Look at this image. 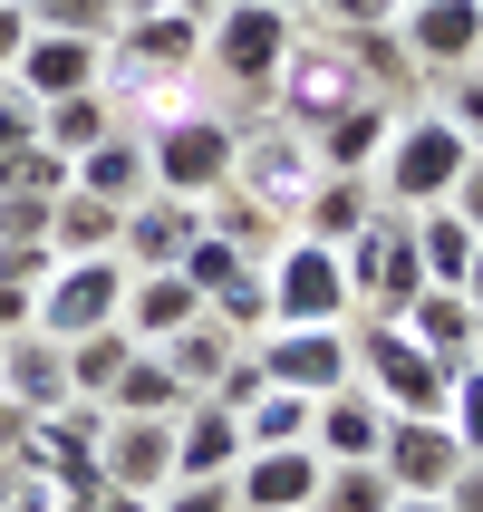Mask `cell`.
<instances>
[{
	"label": "cell",
	"instance_id": "cell-1",
	"mask_svg": "<svg viewBox=\"0 0 483 512\" xmlns=\"http://www.w3.org/2000/svg\"><path fill=\"white\" fill-rule=\"evenodd\" d=\"M290 39H300V10H281V0H223V10L203 20V68H213L232 97L271 107V78H281Z\"/></svg>",
	"mask_w": 483,
	"mask_h": 512
},
{
	"label": "cell",
	"instance_id": "cell-2",
	"mask_svg": "<svg viewBox=\"0 0 483 512\" xmlns=\"http://www.w3.org/2000/svg\"><path fill=\"white\" fill-rule=\"evenodd\" d=\"M464 165H474V136L435 107V116H397V136H387V155H377L368 184H377V203H387V213H426V203L455 194Z\"/></svg>",
	"mask_w": 483,
	"mask_h": 512
},
{
	"label": "cell",
	"instance_id": "cell-3",
	"mask_svg": "<svg viewBox=\"0 0 483 512\" xmlns=\"http://www.w3.org/2000/svg\"><path fill=\"white\" fill-rule=\"evenodd\" d=\"M348 348H358V387H368L387 416H445V397H455V368H445V358H426V348L406 339L397 319L358 310V319H348Z\"/></svg>",
	"mask_w": 483,
	"mask_h": 512
},
{
	"label": "cell",
	"instance_id": "cell-4",
	"mask_svg": "<svg viewBox=\"0 0 483 512\" xmlns=\"http://www.w3.org/2000/svg\"><path fill=\"white\" fill-rule=\"evenodd\" d=\"M232 155H242V126H232L223 107H174L155 116V136H145V174H155V194H223L232 184Z\"/></svg>",
	"mask_w": 483,
	"mask_h": 512
},
{
	"label": "cell",
	"instance_id": "cell-5",
	"mask_svg": "<svg viewBox=\"0 0 483 512\" xmlns=\"http://www.w3.org/2000/svg\"><path fill=\"white\" fill-rule=\"evenodd\" d=\"M261 290H271V329H339V319H358L339 252L310 242V232H290L281 252L261 261Z\"/></svg>",
	"mask_w": 483,
	"mask_h": 512
},
{
	"label": "cell",
	"instance_id": "cell-6",
	"mask_svg": "<svg viewBox=\"0 0 483 512\" xmlns=\"http://www.w3.org/2000/svg\"><path fill=\"white\" fill-rule=\"evenodd\" d=\"M116 310H126V261H116V252L58 261L49 281L29 290V329H49L58 348H68V339H97V329H116Z\"/></svg>",
	"mask_w": 483,
	"mask_h": 512
},
{
	"label": "cell",
	"instance_id": "cell-7",
	"mask_svg": "<svg viewBox=\"0 0 483 512\" xmlns=\"http://www.w3.org/2000/svg\"><path fill=\"white\" fill-rule=\"evenodd\" d=\"M339 271H348V300L377 319H406V300L426 290V261H416V232H406V213H387L377 203L368 232L358 242H339Z\"/></svg>",
	"mask_w": 483,
	"mask_h": 512
},
{
	"label": "cell",
	"instance_id": "cell-8",
	"mask_svg": "<svg viewBox=\"0 0 483 512\" xmlns=\"http://www.w3.org/2000/svg\"><path fill=\"white\" fill-rule=\"evenodd\" d=\"M232 184H242L271 223H300V203L319 194V145L300 136V126H281V116H261L252 136H242V155H232Z\"/></svg>",
	"mask_w": 483,
	"mask_h": 512
},
{
	"label": "cell",
	"instance_id": "cell-9",
	"mask_svg": "<svg viewBox=\"0 0 483 512\" xmlns=\"http://www.w3.org/2000/svg\"><path fill=\"white\" fill-rule=\"evenodd\" d=\"M348 97H377V87H358V68L339 58V39H329V29H300V39H290V58H281V78H271V116H281V126H300V136H319Z\"/></svg>",
	"mask_w": 483,
	"mask_h": 512
},
{
	"label": "cell",
	"instance_id": "cell-10",
	"mask_svg": "<svg viewBox=\"0 0 483 512\" xmlns=\"http://www.w3.org/2000/svg\"><path fill=\"white\" fill-rule=\"evenodd\" d=\"M252 368L271 377V387H290V397H329V387L358 377V348H348V319L339 329H261Z\"/></svg>",
	"mask_w": 483,
	"mask_h": 512
},
{
	"label": "cell",
	"instance_id": "cell-11",
	"mask_svg": "<svg viewBox=\"0 0 483 512\" xmlns=\"http://www.w3.org/2000/svg\"><path fill=\"white\" fill-rule=\"evenodd\" d=\"M97 484L155 503L174 484V416H107L97 426Z\"/></svg>",
	"mask_w": 483,
	"mask_h": 512
},
{
	"label": "cell",
	"instance_id": "cell-12",
	"mask_svg": "<svg viewBox=\"0 0 483 512\" xmlns=\"http://www.w3.org/2000/svg\"><path fill=\"white\" fill-rule=\"evenodd\" d=\"M397 39L426 78H455V68H483V0H406Z\"/></svg>",
	"mask_w": 483,
	"mask_h": 512
},
{
	"label": "cell",
	"instance_id": "cell-13",
	"mask_svg": "<svg viewBox=\"0 0 483 512\" xmlns=\"http://www.w3.org/2000/svg\"><path fill=\"white\" fill-rule=\"evenodd\" d=\"M377 474L397 493H445L464 474V445L445 416H387V435H377Z\"/></svg>",
	"mask_w": 483,
	"mask_h": 512
},
{
	"label": "cell",
	"instance_id": "cell-14",
	"mask_svg": "<svg viewBox=\"0 0 483 512\" xmlns=\"http://www.w3.org/2000/svg\"><path fill=\"white\" fill-rule=\"evenodd\" d=\"M319 474H329V464H319L310 445H261V455L232 464V503L242 512H310Z\"/></svg>",
	"mask_w": 483,
	"mask_h": 512
},
{
	"label": "cell",
	"instance_id": "cell-15",
	"mask_svg": "<svg viewBox=\"0 0 483 512\" xmlns=\"http://www.w3.org/2000/svg\"><path fill=\"white\" fill-rule=\"evenodd\" d=\"M0 397L20 406V416H58V406H78V387H68V348H58L49 329L0 339Z\"/></svg>",
	"mask_w": 483,
	"mask_h": 512
},
{
	"label": "cell",
	"instance_id": "cell-16",
	"mask_svg": "<svg viewBox=\"0 0 483 512\" xmlns=\"http://www.w3.org/2000/svg\"><path fill=\"white\" fill-rule=\"evenodd\" d=\"M194 232H203V203H184V194H145V203H126L116 261H126V271H174Z\"/></svg>",
	"mask_w": 483,
	"mask_h": 512
},
{
	"label": "cell",
	"instance_id": "cell-17",
	"mask_svg": "<svg viewBox=\"0 0 483 512\" xmlns=\"http://www.w3.org/2000/svg\"><path fill=\"white\" fill-rule=\"evenodd\" d=\"M377 435H387V406H377L358 377L310 406V455L319 464H377Z\"/></svg>",
	"mask_w": 483,
	"mask_h": 512
},
{
	"label": "cell",
	"instance_id": "cell-18",
	"mask_svg": "<svg viewBox=\"0 0 483 512\" xmlns=\"http://www.w3.org/2000/svg\"><path fill=\"white\" fill-rule=\"evenodd\" d=\"M397 97H348L329 126H319V174H377V155H387V136H397Z\"/></svg>",
	"mask_w": 483,
	"mask_h": 512
},
{
	"label": "cell",
	"instance_id": "cell-19",
	"mask_svg": "<svg viewBox=\"0 0 483 512\" xmlns=\"http://www.w3.org/2000/svg\"><path fill=\"white\" fill-rule=\"evenodd\" d=\"M184 319H203V290L184 281V271H126V310H116V329L136 348H165Z\"/></svg>",
	"mask_w": 483,
	"mask_h": 512
},
{
	"label": "cell",
	"instance_id": "cell-20",
	"mask_svg": "<svg viewBox=\"0 0 483 512\" xmlns=\"http://www.w3.org/2000/svg\"><path fill=\"white\" fill-rule=\"evenodd\" d=\"M242 464V416L213 397H194L184 416H174V484H213V474H232Z\"/></svg>",
	"mask_w": 483,
	"mask_h": 512
},
{
	"label": "cell",
	"instance_id": "cell-21",
	"mask_svg": "<svg viewBox=\"0 0 483 512\" xmlns=\"http://www.w3.org/2000/svg\"><path fill=\"white\" fill-rule=\"evenodd\" d=\"M10 87H29L39 107H49V97H78V87H97V39H58V29H29V49L10 58Z\"/></svg>",
	"mask_w": 483,
	"mask_h": 512
},
{
	"label": "cell",
	"instance_id": "cell-22",
	"mask_svg": "<svg viewBox=\"0 0 483 512\" xmlns=\"http://www.w3.org/2000/svg\"><path fill=\"white\" fill-rule=\"evenodd\" d=\"M68 184H78V194H97V203H116V213H126V203H145V194H155V174H145V136H126V126H116V136H97L87 155H68Z\"/></svg>",
	"mask_w": 483,
	"mask_h": 512
},
{
	"label": "cell",
	"instance_id": "cell-23",
	"mask_svg": "<svg viewBox=\"0 0 483 512\" xmlns=\"http://www.w3.org/2000/svg\"><path fill=\"white\" fill-rule=\"evenodd\" d=\"M397 329L426 348V358H445V368L464 377V358H474V329H483V319H474V300H464V290H435V281H426L416 300H406Z\"/></svg>",
	"mask_w": 483,
	"mask_h": 512
},
{
	"label": "cell",
	"instance_id": "cell-24",
	"mask_svg": "<svg viewBox=\"0 0 483 512\" xmlns=\"http://www.w3.org/2000/svg\"><path fill=\"white\" fill-rule=\"evenodd\" d=\"M406 232H416V261H426V281H435V290H455L464 271H474V252H483V232L464 223L455 203H426V213H406Z\"/></svg>",
	"mask_w": 483,
	"mask_h": 512
},
{
	"label": "cell",
	"instance_id": "cell-25",
	"mask_svg": "<svg viewBox=\"0 0 483 512\" xmlns=\"http://www.w3.org/2000/svg\"><path fill=\"white\" fill-rule=\"evenodd\" d=\"M368 213H377V184H368V174H319V194L300 203V232L339 252V242H358V232H368Z\"/></svg>",
	"mask_w": 483,
	"mask_h": 512
},
{
	"label": "cell",
	"instance_id": "cell-26",
	"mask_svg": "<svg viewBox=\"0 0 483 512\" xmlns=\"http://www.w3.org/2000/svg\"><path fill=\"white\" fill-rule=\"evenodd\" d=\"M184 406H194V387L165 368V348H136L126 377L107 387V416H184Z\"/></svg>",
	"mask_w": 483,
	"mask_h": 512
},
{
	"label": "cell",
	"instance_id": "cell-27",
	"mask_svg": "<svg viewBox=\"0 0 483 512\" xmlns=\"http://www.w3.org/2000/svg\"><path fill=\"white\" fill-rule=\"evenodd\" d=\"M116 232H126V213H116V203H97V194H78V184L49 203V242H58V261L116 252Z\"/></svg>",
	"mask_w": 483,
	"mask_h": 512
},
{
	"label": "cell",
	"instance_id": "cell-28",
	"mask_svg": "<svg viewBox=\"0 0 483 512\" xmlns=\"http://www.w3.org/2000/svg\"><path fill=\"white\" fill-rule=\"evenodd\" d=\"M329 39H339V58L358 68V87H377V97H406V87H416V58H406L397 29H329Z\"/></svg>",
	"mask_w": 483,
	"mask_h": 512
},
{
	"label": "cell",
	"instance_id": "cell-29",
	"mask_svg": "<svg viewBox=\"0 0 483 512\" xmlns=\"http://www.w3.org/2000/svg\"><path fill=\"white\" fill-rule=\"evenodd\" d=\"M232 358H242V339H232V329H223V319H213V310H203V319H184V329H174V339H165V368L184 377L194 397H203V387H213V377L232 368Z\"/></svg>",
	"mask_w": 483,
	"mask_h": 512
},
{
	"label": "cell",
	"instance_id": "cell-30",
	"mask_svg": "<svg viewBox=\"0 0 483 512\" xmlns=\"http://www.w3.org/2000/svg\"><path fill=\"white\" fill-rule=\"evenodd\" d=\"M97 136H116V97L107 87H78V97H49V107H39V145H58V155H87Z\"/></svg>",
	"mask_w": 483,
	"mask_h": 512
},
{
	"label": "cell",
	"instance_id": "cell-31",
	"mask_svg": "<svg viewBox=\"0 0 483 512\" xmlns=\"http://www.w3.org/2000/svg\"><path fill=\"white\" fill-rule=\"evenodd\" d=\"M203 223L223 232V242H242V252H252V271H261V261H271V252L290 242V232L271 223V213H261L252 194H242V184H223V194H203Z\"/></svg>",
	"mask_w": 483,
	"mask_h": 512
},
{
	"label": "cell",
	"instance_id": "cell-32",
	"mask_svg": "<svg viewBox=\"0 0 483 512\" xmlns=\"http://www.w3.org/2000/svg\"><path fill=\"white\" fill-rule=\"evenodd\" d=\"M310 406H319V397L261 387V397L242 406V455H261V445H310Z\"/></svg>",
	"mask_w": 483,
	"mask_h": 512
},
{
	"label": "cell",
	"instance_id": "cell-33",
	"mask_svg": "<svg viewBox=\"0 0 483 512\" xmlns=\"http://www.w3.org/2000/svg\"><path fill=\"white\" fill-rule=\"evenodd\" d=\"M126 358H136V339H126V329L68 339V387H78V406H107V387L126 377Z\"/></svg>",
	"mask_w": 483,
	"mask_h": 512
},
{
	"label": "cell",
	"instance_id": "cell-34",
	"mask_svg": "<svg viewBox=\"0 0 483 512\" xmlns=\"http://www.w3.org/2000/svg\"><path fill=\"white\" fill-rule=\"evenodd\" d=\"M0 194H29V203H58L68 194V155H58V145H10V155H0Z\"/></svg>",
	"mask_w": 483,
	"mask_h": 512
},
{
	"label": "cell",
	"instance_id": "cell-35",
	"mask_svg": "<svg viewBox=\"0 0 483 512\" xmlns=\"http://www.w3.org/2000/svg\"><path fill=\"white\" fill-rule=\"evenodd\" d=\"M174 271H184V281H194L203 300H213V290H232V281H242V271H252V252H242V242H223V232L203 223L194 242H184V261H174Z\"/></svg>",
	"mask_w": 483,
	"mask_h": 512
},
{
	"label": "cell",
	"instance_id": "cell-36",
	"mask_svg": "<svg viewBox=\"0 0 483 512\" xmlns=\"http://www.w3.org/2000/svg\"><path fill=\"white\" fill-rule=\"evenodd\" d=\"M387 503H397V484H387L377 464H329L310 512H387Z\"/></svg>",
	"mask_w": 483,
	"mask_h": 512
},
{
	"label": "cell",
	"instance_id": "cell-37",
	"mask_svg": "<svg viewBox=\"0 0 483 512\" xmlns=\"http://www.w3.org/2000/svg\"><path fill=\"white\" fill-rule=\"evenodd\" d=\"M20 10H29V29H58V39H107L126 20L116 0H20Z\"/></svg>",
	"mask_w": 483,
	"mask_h": 512
},
{
	"label": "cell",
	"instance_id": "cell-38",
	"mask_svg": "<svg viewBox=\"0 0 483 512\" xmlns=\"http://www.w3.org/2000/svg\"><path fill=\"white\" fill-rule=\"evenodd\" d=\"M203 310H213V319H223V329H232V339L252 348L261 329H271V290H261V271H242V281H232V290H213Z\"/></svg>",
	"mask_w": 483,
	"mask_h": 512
},
{
	"label": "cell",
	"instance_id": "cell-39",
	"mask_svg": "<svg viewBox=\"0 0 483 512\" xmlns=\"http://www.w3.org/2000/svg\"><path fill=\"white\" fill-rule=\"evenodd\" d=\"M445 426H455L464 464H483V377H474V368L455 377V397H445Z\"/></svg>",
	"mask_w": 483,
	"mask_h": 512
},
{
	"label": "cell",
	"instance_id": "cell-40",
	"mask_svg": "<svg viewBox=\"0 0 483 512\" xmlns=\"http://www.w3.org/2000/svg\"><path fill=\"white\" fill-rule=\"evenodd\" d=\"M406 0H310V20L319 29H397Z\"/></svg>",
	"mask_w": 483,
	"mask_h": 512
},
{
	"label": "cell",
	"instance_id": "cell-41",
	"mask_svg": "<svg viewBox=\"0 0 483 512\" xmlns=\"http://www.w3.org/2000/svg\"><path fill=\"white\" fill-rule=\"evenodd\" d=\"M445 116H455L464 136H474V155H483V68H455L445 78Z\"/></svg>",
	"mask_w": 483,
	"mask_h": 512
},
{
	"label": "cell",
	"instance_id": "cell-42",
	"mask_svg": "<svg viewBox=\"0 0 483 512\" xmlns=\"http://www.w3.org/2000/svg\"><path fill=\"white\" fill-rule=\"evenodd\" d=\"M29 136H39V97L0 78V155H10V145H29Z\"/></svg>",
	"mask_w": 483,
	"mask_h": 512
},
{
	"label": "cell",
	"instance_id": "cell-43",
	"mask_svg": "<svg viewBox=\"0 0 483 512\" xmlns=\"http://www.w3.org/2000/svg\"><path fill=\"white\" fill-rule=\"evenodd\" d=\"M261 387H271V377H261V368H252V348H242V358H232V368L213 377V387H203V397H213V406H232V416H242V406H252Z\"/></svg>",
	"mask_w": 483,
	"mask_h": 512
},
{
	"label": "cell",
	"instance_id": "cell-44",
	"mask_svg": "<svg viewBox=\"0 0 483 512\" xmlns=\"http://www.w3.org/2000/svg\"><path fill=\"white\" fill-rule=\"evenodd\" d=\"M445 203H455L464 223H474V232H483V155H474V165H464V174H455V194H445Z\"/></svg>",
	"mask_w": 483,
	"mask_h": 512
},
{
	"label": "cell",
	"instance_id": "cell-45",
	"mask_svg": "<svg viewBox=\"0 0 483 512\" xmlns=\"http://www.w3.org/2000/svg\"><path fill=\"white\" fill-rule=\"evenodd\" d=\"M29 49V10H20V0H0V78H10V58H20Z\"/></svg>",
	"mask_w": 483,
	"mask_h": 512
},
{
	"label": "cell",
	"instance_id": "cell-46",
	"mask_svg": "<svg viewBox=\"0 0 483 512\" xmlns=\"http://www.w3.org/2000/svg\"><path fill=\"white\" fill-rule=\"evenodd\" d=\"M435 503H445V512H483V464H464V474L435 493Z\"/></svg>",
	"mask_w": 483,
	"mask_h": 512
},
{
	"label": "cell",
	"instance_id": "cell-47",
	"mask_svg": "<svg viewBox=\"0 0 483 512\" xmlns=\"http://www.w3.org/2000/svg\"><path fill=\"white\" fill-rule=\"evenodd\" d=\"M116 10H184V20H213L223 0H116Z\"/></svg>",
	"mask_w": 483,
	"mask_h": 512
},
{
	"label": "cell",
	"instance_id": "cell-48",
	"mask_svg": "<svg viewBox=\"0 0 483 512\" xmlns=\"http://www.w3.org/2000/svg\"><path fill=\"white\" fill-rule=\"evenodd\" d=\"M455 290H464V300H474V319H483V252H474V271H464Z\"/></svg>",
	"mask_w": 483,
	"mask_h": 512
},
{
	"label": "cell",
	"instance_id": "cell-49",
	"mask_svg": "<svg viewBox=\"0 0 483 512\" xmlns=\"http://www.w3.org/2000/svg\"><path fill=\"white\" fill-rule=\"evenodd\" d=\"M387 512H445V503H435V493H397Z\"/></svg>",
	"mask_w": 483,
	"mask_h": 512
},
{
	"label": "cell",
	"instance_id": "cell-50",
	"mask_svg": "<svg viewBox=\"0 0 483 512\" xmlns=\"http://www.w3.org/2000/svg\"><path fill=\"white\" fill-rule=\"evenodd\" d=\"M464 368H474V377H483V329H474V358H464Z\"/></svg>",
	"mask_w": 483,
	"mask_h": 512
},
{
	"label": "cell",
	"instance_id": "cell-51",
	"mask_svg": "<svg viewBox=\"0 0 483 512\" xmlns=\"http://www.w3.org/2000/svg\"><path fill=\"white\" fill-rule=\"evenodd\" d=\"M281 10H310V0H281Z\"/></svg>",
	"mask_w": 483,
	"mask_h": 512
}]
</instances>
